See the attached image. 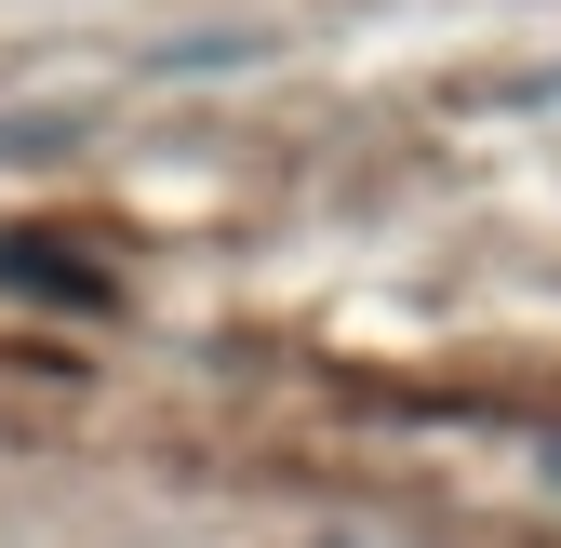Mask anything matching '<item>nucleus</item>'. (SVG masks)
Here are the masks:
<instances>
[]
</instances>
